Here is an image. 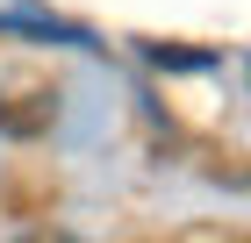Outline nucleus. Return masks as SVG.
Masks as SVG:
<instances>
[{"instance_id": "nucleus-1", "label": "nucleus", "mask_w": 251, "mask_h": 243, "mask_svg": "<svg viewBox=\"0 0 251 243\" xmlns=\"http://www.w3.org/2000/svg\"><path fill=\"white\" fill-rule=\"evenodd\" d=\"M43 122H50V100H36V108H7V100H0V129L7 136H29V129H43Z\"/></svg>"}]
</instances>
